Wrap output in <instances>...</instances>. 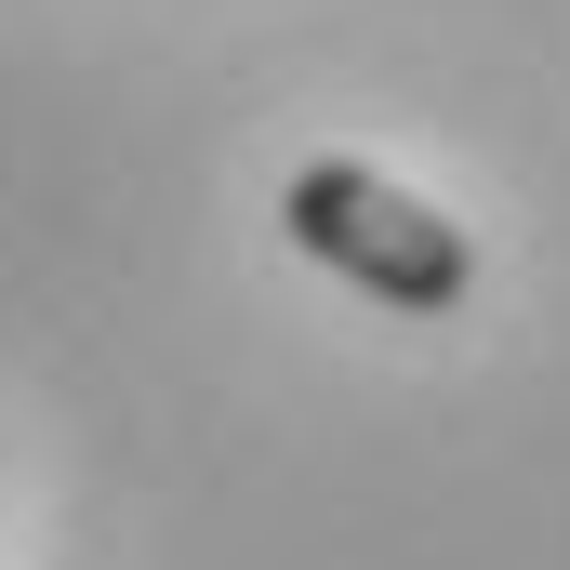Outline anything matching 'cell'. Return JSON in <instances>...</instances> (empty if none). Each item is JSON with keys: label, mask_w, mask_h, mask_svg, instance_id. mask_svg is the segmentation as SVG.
<instances>
[{"label": "cell", "mask_w": 570, "mask_h": 570, "mask_svg": "<svg viewBox=\"0 0 570 570\" xmlns=\"http://www.w3.org/2000/svg\"><path fill=\"white\" fill-rule=\"evenodd\" d=\"M292 253L305 266H332L345 292H372V305H399V318H451L464 292H478V239L425 213L399 173H372V159H305L279 199Z\"/></svg>", "instance_id": "1"}]
</instances>
